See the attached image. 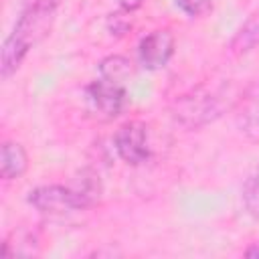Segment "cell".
<instances>
[{
  "instance_id": "6da1fadb",
  "label": "cell",
  "mask_w": 259,
  "mask_h": 259,
  "mask_svg": "<svg viewBox=\"0 0 259 259\" xmlns=\"http://www.w3.org/2000/svg\"><path fill=\"white\" fill-rule=\"evenodd\" d=\"M55 20V8L47 6H22V12L16 20L14 30L8 34V38L2 45V59H0V69L2 77H10L28 51L36 47L51 30Z\"/></svg>"
},
{
  "instance_id": "7a4b0ae2",
  "label": "cell",
  "mask_w": 259,
  "mask_h": 259,
  "mask_svg": "<svg viewBox=\"0 0 259 259\" xmlns=\"http://www.w3.org/2000/svg\"><path fill=\"white\" fill-rule=\"evenodd\" d=\"M99 200L97 192L85 178H77L73 184H47L36 186L28 192V204H32L42 214H65L71 210L89 208Z\"/></svg>"
},
{
  "instance_id": "3957f363",
  "label": "cell",
  "mask_w": 259,
  "mask_h": 259,
  "mask_svg": "<svg viewBox=\"0 0 259 259\" xmlns=\"http://www.w3.org/2000/svg\"><path fill=\"white\" fill-rule=\"evenodd\" d=\"M125 97H127L125 85L103 79V77H99L97 81H91L85 87L87 111L101 121H109L117 117L125 105Z\"/></svg>"
},
{
  "instance_id": "277c9868",
  "label": "cell",
  "mask_w": 259,
  "mask_h": 259,
  "mask_svg": "<svg viewBox=\"0 0 259 259\" xmlns=\"http://www.w3.org/2000/svg\"><path fill=\"white\" fill-rule=\"evenodd\" d=\"M113 146L117 156L130 164L140 166L150 158V140H148V127L142 121H127L123 123L113 138Z\"/></svg>"
},
{
  "instance_id": "5b68a950",
  "label": "cell",
  "mask_w": 259,
  "mask_h": 259,
  "mask_svg": "<svg viewBox=\"0 0 259 259\" xmlns=\"http://www.w3.org/2000/svg\"><path fill=\"white\" fill-rule=\"evenodd\" d=\"M174 34L168 28H156L146 34L138 45V59L140 65L148 71H158L168 65L174 55Z\"/></svg>"
},
{
  "instance_id": "8992f818",
  "label": "cell",
  "mask_w": 259,
  "mask_h": 259,
  "mask_svg": "<svg viewBox=\"0 0 259 259\" xmlns=\"http://www.w3.org/2000/svg\"><path fill=\"white\" fill-rule=\"evenodd\" d=\"M217 111L219 109L214 107L212 97H208V95H184L178 101L174 117L188 127H198V125H204L210 119H214Z\"/></svg>"
},
{
  "instance_id": "52a82bcc",
  "label": "cell",
  "mask_w": 259,
  "mask_h": 259,
  "mask_svg": "<svg viewBox=\"0 0 259 259\" xmlns=\"http://www.w3.org/2000/svg\"><path fill=\"white\" fill-rule=\"evenodd\" d=\"M28 168V154L22 144L6 140L0 148V176L2 180L20 178Z\"/></svg>"
},
{
  "instance_id": "ba28073f",
  "label": "cell",
  "mask_w": 259,
  "mask_h": 259,
  "mask_svg": "<svg viewBox=\"0 0 259 259\" xmlns=\"http://www.w3.org/2000/svg\"><path fill=\"white\" fill-rule=\"evenodd\" d=\"M239 121L247 134L259 136V85H255L241 101Z\"/></svg>"
},
{
  "instance_id": "9c48e42d",
  "label": "cell",
  "mask_w": 259,
  "mask_h": 259,
  "mask_svg": "<svg viewBox=\"0 0 259 259\" xmlns=\"http://www.w3.org/2000/svg\"><path fill=\"white\" fill-rule=\"evenodd\" d=\"M132 73H134V69H132L130 59H125L121 55H109L99 63V77L121 83V85H125V81L132 77Z\"/></svg>"
},
{
  "instance_id": "30bf717a",
  "label": "cell",
  "mask_w": 259,
  "mask_h": 259,
  "mask_svg": "<svg viewBox=\"0 0 259 259\" xmlns=\"http://www.w3.org/2000/svg\"><path fill=\"white\" fill-rule=\"evenodd\" d=\"M176 2H178V8L190 18L200 16L210 8V0H176Z\"/></svg>"
},
{
  "instance_id": "8fae6325",
  "label": "cell",
  "mask_w": 259,
  "mask_h": 259,
  "mask_svg": "<svg viewBox=\"0 0 259 259\" xmlns=\"http://www.w3.org/2000/svg\"><path fill=\"white\" fill-rule=\"evenodd\" d=\"M63 0H22V6H47V8H55L61 4Z\"/></svg>"
},
{
  "instance_id": "7c38bea8",
  "label": "cell",
  "mask_w": 259,
  "mask_h": 259,
  "mask_svg": "<svg viewBox=\"0 0 259 259\" xmlns=\"http://www.w3.org/2000/svg\"><path fill=\"white\" fill-rule=\"evenodd\" d=\"M117 4H119V8L123 10V12H134V10H138L142 4H144V0H117Z\"/></svg>"
},
{
  "instance_id": "4fadbf2b",
  "label": "cell",
  "mask_w": 259,
  "mask_h": 259,
  "mask_svg": "<svg viewBox=\"0 0 259 259\" xmlns=\"http://www.w3.org/2000/svg\"><path fill=\"white\" fill-rule=\"evenodd\" d=\"M245 255L247 257H259V243H253L251 247L245 249Z\"/></svg>"
}]
</instances>
